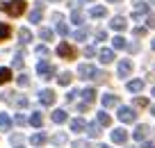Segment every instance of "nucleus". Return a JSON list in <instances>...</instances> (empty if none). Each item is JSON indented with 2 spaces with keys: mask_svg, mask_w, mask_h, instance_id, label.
<instances>
[{
  "mask_svg": "<svg viewBox=\"0 0 155 148\" xmlns=\"http://www.w3.org/2000/svg\"><path fill=\"white\" fill-rule=\"evenodd\" d=\"M0 9L7 12L9 16H21L25 12V0H12V2H2L0 0Z\"/></svg>",
  "mask_w": 155,
  "mask_h": 148,
  "instance_id": "nucleus-1",
  "label": "nucleus"
},
{
  "mask_svg": "<svg viewBox=\"0 0 155 148\" xmlns=\"http://www.w3.org/2000/svg\"><path fill=\"white\" fill-rule=\"evenodd\" d=\"M37 73L44 77V80H50V77L55 75V66L50 62H46V59H41V62L37 64Z\"/></svg>",
  "mask_w": 155,
  "mask_h": 148,
  "instance_id": "nucleus-2",
  "label": "nucleus"
},
{
  "mask_svg": "<svg viewBox=\"0 0 155 148\" xmlns=\"http://www.w3.org/2000/svg\"><path fill=\"white\" fill-rule=\"evenodd\" d=\"M119 121L121 123H135L137 121V114H135V110L132 107H119Z\"/></svg>",
  "mask_w": 155,
  "mask_h": 148,
  "instance_id": "nucleus-3",
  "label": "nucleus"
},
{
  "mask_svg": "<svg viewBox=\"0 0 155 148\" xmlns=\"http://www.w3.org/2000/svg\"><path fill=\"white\" fill-rule=\"evenodd\" d=\"M144 16H148V5H146V2H141V0H135V12H132V18L139 21V18H144Z\"/></svg>",
  "mask_w": 155,
  "mask_h": 148,
  "instance_id": "nucleus-4",
  "label": "nucleus"
},
{
  "mask_svg": "<svg viewBox=\"0 0 155 148\" xmlns=\"http://www.w3.org/2000/svg\"><path fill=\"white\" fill-rule=\"evenodd\" d=\"M78 75L82 77V80H89V77L96 75V66H91V64H80V66H78Z\"/></svg>",
  "mask_w": 155,
  "mask_h": 148,
  "instance_id": "nucleus-5",
  "label": "nucleus"
},
{
  "mask_svg": "<svg viewBox=\"0 0 155 148\" xmlns=\"http://www.w3.org/2000/svg\"><path fill=\"white\" fill-rule=\"evenodd\" d=\"M39 103H41V105H53L55 103V91L53 89H44V91H39Z\"/></svg>",
  "mask_w": 155,
  "mask_h": 148,
  "instance_id": "nucleus-6",
  "label": "nucleus"
},
{
  "mask_svg": "<svg viewBox=\"0 0 155 148\" xmlns=\"http://www.w3.org/2000/svg\"><path fill=\"white\" fill-rule=\"evenodd\" d=\"M57 55L59 57H66V59H73L75 57V50H73V46H68V43H59L57 46Z\"/></svg>",
  "mask_w": 155,
  "mask_h": 148,
  "instance_id": "nucleus-7",
  "label": "nucleus"
},
{
  "mask_svg": "<svg viewBox=\"0 0 155 148\" xmlns=\"http://www.w3.org/2000/svg\"><path fill=\"white\" fill-rule=\"evenodd\" d=\"M44 16V2H34V9L30 12V23H39Z\"/></svg>",
  "mask_w": 155,
  "mask_h": 148,
  "instance_id": "nucleus-8",
  "label": "nucleus"
},
{
  "mask_svg": "<svg viewBox=\"0 0 155 148\" xmlns=\"http://www.w3.org/2000/svg\"><path fill=\"white\" fill-rule=\"evenodd\" d=\"M112 141H114V143H126V141H128V132H126L123 128L112 130Z\"/></svg>",
  "mask_w": 155,
  "mask_h": 148,
  "instance_id": "nucleus-9",
  "label": "nucleus"
},
{
  "mask_svg": "<svg viewBox=\"0 0 155 148\" xmlns=\"http://www.w3.org/2000/svg\"><path fill=\"white\" fill-rule=\"evenodd\" d=\"M130 73H132V62H130V59H121V62H119V75L128 77Z\"/></svg>",
  "mask_w": 155,
  "mask_h": 148,
  "instance_id": "nucleus-10",
  "label": "nucleus"
},
{
  "mask_svg": "<svg viewBox=\"0 0 155 148\" xmlns=\"http://www.w3.org/2000/svg\"><path fill=\"white\" fill-rule=\"evenodd\" d=\"M101 103H103V107H105V110H107V107H116V105H119V96L105 94V96L101 98Z\"/></svg>",
  "mask_w": 155,
  "mask_h": 148,
  "instance_id": "nucleus-11",
  "label": "nucleus"
},
{
  "mask_svg": "<svg viewBox=\"0 0 155 148\" xmlns=\"http://www.w3.org/2000/svg\"><path fill=\"white\" fill-rule=\"evenodd\" d=\"M110 28L116 30V32H121V30L128 28V23H126V18H123V16H114V18H112V23H110Z\"/></svg>",
  "mask_w": 155,
  "mask_h": 148,
  "instance_id": "nucleus-12",
  "label": "nucleus"
},
{
  "mask_svg": "<svg viewBox=\"0 0 155 148\" xmlns=\"http://www.w3.org/2000/svg\"><path fill=\"white\" fill-rule=\"evenodd\" d=\"M46 141H48V134L46 132H34L32 137H30V143H32V146H44Z\"/></svg>",
  "mask_w": 155,
  "mask_h": 148,
  "instance_id": "nucleus-13",
  "label": "nucleus"
},
{
  "mask_svg": "<svg viewBox=\"0 0 155 148\" xmlns=\"http://www.w3.org/2000/svg\"><path fill=\"white\" fill-rule=\"evenodd\" d=\"M98 57H101V64H110V62H114V50L103 48L101 53H98Z\"/></svg>",
  "mask_w": 155,
  "mask_h": 148,
  "instance_id": "nucleus-14",
  "label": "nucleus"
},
{
  "mask_svg": "<svg viewBox=\"0 0 155 148\" xmlns=\"http://www.w3.org/2000/svg\"><path fill=\"white\" fill-rule=\"evenodd\" d=\"M132 137H135L137 141H144V139L148 137V125H137V130H135Z\"/></svg>",
  "mask_w": 155,
  "mask_h": 148,
  "instance_id": "nucleus-15",
  "label": "nucleus"
},
{
  "mask_svg": "<svg viewBox=\"0 0 155 148\" xmlns=\"http://www.w3.org/2000/svg\"><path fill=\"white\" fill-rule=\"evenodd\" d=\"M126 87H128V91H132V94H139V91L144 89V80H130Z\"/></svg>",
  "mask_w": 155,
  "mask_h": 148,
  "instance_id": "nucleus-16",
  "label": "nucleus"
},
{
  "mask_svg": "<svg viewBox=\"0 0 155 148\" xmlns=\"http://www.w3.org/2000/svg\"><path fill=\"white\" fill-rule=\"evenodd\" d=\"M9 128H12V119H9V114L0 112V130H2V132H7Z\"/></svg>",
  "mask_w": 155,
  "mask_h": 148,
  "instance_id": "nucleus-17",
  "label": "nucleus"
},
{
  "mask_svg": "<svg viewBox=\"0 0 155 148\" xmlns=\"http://www.w3.org/2000/svg\"><path fill=\"white\" fill-rule=\"evenodd\" d=\"M87 134L91 139H98V137H101V125H98V123H89L87 125Z\"/></svg>",
  "mask_w": 155,
  "mask_h": 148,
  "instance_id": "nucleus-18",
  "label": "nucleus"
},
{
  "mask_svg": "<svg viewBox=\"0 0 155 148\" xmlns=\"http://www.w3.org/2000/svg\"><path fill=\"white\" fill-rule=\"evenodd\" d=\"M30 125H34V128H41V125H44V116H41V112H32V116H30Z\"/></svg>",
  "mask_w": 155,
  "mask_h": 148,
  "instance_id": "nucleus-19",
  "label": "nucleus"
},
{
  "mask_svg": "<svg viewBox=\"0 0 155 148\" xmlns=\"http://www.w3.org/2000/svg\"><path fill=\"white\" fill-rule=\"evenodd\" d=\"M71 130L73 132H82V130H87V123H84L82 119H73L71 121Z\"/></svg>",
  "mask_w": 155,
  "mask_h": 148,
  "instance_id": "nucleus-20",
  "label": "nucleus"
},
{
  "mask_svg": "<svg viewBox=\"0 0 155 148\" xmlns=\"http://www.w3.org/2000/svg\"><path fill=\"white\" fill-rule=\"evenodd\" d=\"M66 132H57V134H53L50 137V143H55V146H62V143H66Z\"/></svg>",
  "mask_w": 155,
  "mask_h": 148,
  "instance_id": "nucleus-21",
  "label": "nucleus"
},
{
  "mask_svg": "<svg viewBox=\"0 0 155 148\" xmlns=\"http://www.w3.org/2000/svg\"><path fill=\"white\" fill-rule=\"evenodd\" d=\"M18 39H21V43H30L32 41V32H30L28 28H21L18 30Z\"/></svg>",
  "mask_w": 155,
  "mask_h": 148,
  "instance_id": "nucleus-22",
  "label": "nucleus"
},
{
  "mask_svg": "<svg viewBox=\"0 0 155 148\" xmlns=\"http://www.w3.org/2000/svg\"><path fill=\"white\" fill-rule=\"evenodd\" d=\"M112 46H114L116 50H126L128 43H126V39H123V37H114V39H112Z\"/></svg>",
  "mask_w": 155,
  "mask_h": 148,
  "instance_id": "nucleus-23",
  "label": "nucleus"
},
{
  "mask_svg": "<svg viewBox=\"0 0 155 148\" xmlns=\"http://www.w3.org/2000/svg\"><path fill=\"white\" fill-rule=\"evenodd\" d=\"M39 37L44 39V41H53L55 32H53V30H50V28H41V30H39Z\"/></svg>",
  "mask_w": 155,
  "mask_h": 148,
  "instance_id": "nucleus-24",
  "label": "nucleus"
},
{
  "mask_svg": "<svg viewBox=\"0 0 155 148\" xmlns=\"http://www.w3.org/2000/svg\"><path fill=\"white\" fill-rule=\"evenodd\" d=\"M105 14H107L105 7H91V12H89V16H91V18H103Z\"/></svg>",
  "mask_w": 155,
  "mask_h": 148,
  "instance_id": "nucleus-25",
  "label": "nucleus"
},
{
  "mask_svg": "<svg viewBox=\"0 0 155 148\" xmlns=\"http://www.w3.org/2000/svg\"><path fill=\"white\" fill-rule=\"evenodd\" d=\"M71 80H73V75H71V73H68V71H64V73H59V77H57V82H59V84H62V87H66V84H71Z\"/></svg>",
  "mask_w": 155,
  "mask_h": 148,
  "instance_id": "nucleus-26",
  "label": "nucleus"
},
{
  "mask_svg": "<svg viewBox=\"0 0 155 148\" xmlns=\"http://www.w3.org/2000/svg\"><path fill=\"white\" fill-rule=\"evenodd\" d=\"M110 123H112V116L107 114L105 110H103V112H98V125H110Z\"/></svg>",
  "mask_w": 155,
  "mask_h": 148,
  "instance_id": "nucleus-27",
  "label": "nucleus"
},
{
  "mask_svg": "<svg viewBox=\"0 0 155 148\" xmlns=\"http://www.w3.org/2000/svg\"><path fill=\"white\" fill-rule=\"evenodd\" d=\"M12 34V28L7 23H0V41H5V39H9Z\"/></svg>",
  "mask_w": 155,
  "mask_h": 148,
  "instance_id": "nucleus-28",
  "label": "nucleus"
},
{
  "mask_svg": "<svg viewBox=\"0 0 155 148\" xmlns=\"http://www.w3.org/2000/svg\"><path fill=\"white\" fill-rule=\"evenodd\" d=\"M53 121L55 123H64V121H66V112L64 110H55L53 112Z\"/></svg>",
  "mask_w": 155,
  "mask_h": 148,
  "instance_id": "nucleus-29",
  "label": "nucleus"
},
{
  "mask_svg": "<svg viewBox=\"0 0 155 148\" xmlns=\"http://www.w3.org/2000/svg\"><path fill=\"white\" fill-rule=\"evenodd\" d=\"M82 98H84V103H91L94 98H96V89H91V87H89V89H84V91H82Z\"/></svg>",
  "mask_w": 155,
  "mask_h": 148,
  "instance_id": "nucleus-30",
  "label": "nucleus"
},
{
  "mask_svg": "<svg viewBox=\"0 0 155 148\" xmlns=\"http://www.w3.org/2000/svg\"><path fill=\"white\" fill-rule=\"evenodd\" d=\"M9 80H12V71L9 68H0V84H5Z\"/></svg>",
  "mask_w": 155,
  "mask_h": 148,
  "instance_id": "nucleus-31",
  "label": "nucleus"
},
{
  "mask_svg": "<svg viewBox=\"0 0 155 148\" xmlns=\"http://www.w3.org/2000/svg\"><path fill=\"white\" fill-rule=\"evenodd\" d=\"M73 37H75L78 41H84V39L89 37V30H87V28H80V30H78L75 34H73Z\"/></svg>",
  "mask_w": 155,
  "mask_h": 148,
  "instance_id": "nucleus-32",
  "label": "nucleus"
},
{
  "mask_svg": "<svg viewBox=\"0 0 155 148\" xmlns=\"http://www.w3.org/2000/svg\"><path fill=\"white\" fill-rule=\"evenodd\" d=\"M14 123H16V125H28L30 119H28L25 114H16V116H14Z\"/></svg>",
  "mask_w": 155,
  "mask_h": 148,
  "instance_id": "nucleus-33",
  "label": "nucleus"
},
{
  "mask_svg": "<svg viewBox=\"0 0 155 148\" xmlns=\"http://www.w3.org/2000/svg\"><path fill=\"white\" fill-rule=\"evenodd\" d=\"M71 21H73V23H78V25H80V23H82V21H84L82 12H78V9H73V14H71Z\"/></svg>",
  "mask_w": 155,
  "mask_h": 148,
  "instance_id": "nucleus-34",
  "label": "nucleus"
},
{
  "mask_svg": "<svg viewBox=\"0 0 155 148\" xmlns=\"http://www.w3.org/2000/svg\"><path fill=\"white\" fill-rule=\"evenodd\" d=\"M14 100H16V107H21V110L30 105V100H28V98H25V96H18V98H14Z\"/></svg>",
  "mask_w": 155,
  "mask_h": 148,
  "instance_id": "nucleus-35",
  "label": "nucleus"
},
{
  "mask_svg": "<svg viewBox=\"0 0 155 148\" xmlns=\"http://www.w3.org/2000/svg\"><path fill=\"white\" fill-rule=\"evenodd\" d=\"M14 68H23V53H16V57H14Z\"/></svg>",
  "mask_w": 155,
  "mask_h": 148,
  "instance_id": "nucleus-36",
  "label": "nucleus"
},
{
  "mask_svg": "<svg viewBox=\"0 0 155 148\" xmlns=\"http://www.w3.org/2000/svg\"><path fill=\"white\" fill-rule=\"evenodd\" d=\"M16 82H18V87H28V84H30V77L25 75V73H21V75H18V80H16Z\"/></svg>",
  "mask_w": 155,
  "mask_h": 148,
  "instance_id": "nucleus-37",
  "label": "nucleus"
},
{
  "mask_svg": "<svg viewBox=\"0 0 155 148\" xmlns=\"http://www.w3.org/2000/svg\"><path fill=\"white\" fill-rule=\"evenodd\" d=\"M57 32L62 34V37H68V28H66L64 23H57Z\"/></svg>",
  "mask_w": 155,
  "mask_h": 148,
  "instance_id": "nucleus-38",
  "label": "nucleus"
},
{
  "mask_svg": "<svg viewBox=\"0 0 155 148\" xmlns=\"http://www.w3.org/2000/svg\"><path fill=\"white\" fill-rule=\"evenodd\" d=\"M146 105H148L146 98H141V96H139V98H135V107H146Z\"/></svg>",
  "mask_w": 155,
  "mask_h": 148,
  "instance_id": "nucleus-39",
  "label": "nucleus"
},
{
  "mask_svg": "<svg viewBox=\"0 0 155 148\" xmlns=\"http://www.w3.org/2000/svg\"><path fill=\"white\" fill-rule=\"evenodd\" d=\"M89 143L84 141V139H78V141H73V148H87Z\"/></svg>",
  "mask_w": 155,
  "mask_h": 148,
  "instance_id": "nucleus-40",
  "label": "nucleus"
},
{
  "mask_svg": "<svg viewBox=\"0 0 155 148\" xmlns=\"http://www.w3.org/2000/svg\"><path fill=\"white\" fill-rule=\"evenodd\" d=\"M96 39H98V41H105V39H107V32H105V30H98V32H96Z\"/></svg>",
  "mask_w": 155,
  "mask_h": 148,
  "instance_id": "nucleus-41",
  "label": "nucleus"
},
{
  "mask_svg": "<svg viewBox=\"0 0 155 148\" xmlns=\"http://www.w3.org/2000/svg\"><path fill=\"white\" fill-rule=\"evenodd\" d=\"M37 55H48V48L46 46H37Z\"/></svg>",
  "mask_w": 155,
  "mask_h": 148,
  "instance_id": "nucleus-42",
  "label": "nucleus"
},
{
  "mask_svg": "<svg viewBox=\"0 0 155 148\" xmlns=\"http://www.w3.org/2000/svg\"><path fill=\"white\" fill-rule=\"evenodd\" d=\"M146 34V28H135V37H144Z\"/></svg>",
  "mask_w": 155,
  "mask_h": 148,
  "instance_id": "nucleus-43",
  "label": "nucleus"
},
{
  "mask_svg": "<svg viewBox=\"0 0 155 148\" xmlns=\"http://www.w3.org/2000/svg\"><path fill=\"white\" fill-rule=\"evenodd\" d=\"M23 141V137H21V134H12V143H21Z\"/></svg>",
  "mask_w": 155,
  "mask_h": 148,
  "instance_id": "nucleus-44",
  "label": "nucleus"
},
{
  "mask_svg": "<svg viewBox=\"0 0 155 148\" xmlns=\"http://www.w3.org/2000/svg\"><path fill=\"white\" fill-rule=\"evenodd\" d=\"M146 23H148V28H155V16L148 14V18H146Z\"/></svg>",
  "mask_w": 155,
  "mask_h": 148,
  "instance_id": "nucleus-45",
  "label": "nucleus"
},
{
  "mask_svg": "<svg viewBox=\"0 0 155 148\" xmlns=\"http://www.w3.org/2000/svg\"><path fill=\"white\" fill-rule=\"evenodd\" d=\"M84 55H87V57H91V55H96V50L89 46V48H84Z\"/></svg>",
  "mask_w": 155,
  "mask_h": 148,
  "instance_id": "nucleus-46",
  "label": "nucleus"
},
{
  "mask_svg": "<svg viewBox=\"0 0 155 148\" xmlns=\"http://www.w3.org/2000/svg\"><path fill=\"white\" fill-rule=\"evenodd\" d=\"M126 50H130V53H137V50H139V46H137V43H130Z\"/></svg>",
  "mask_w": 155,
  "mask_h": 148,
  "instance_id": "nucleus-47",
  "label": "nucleus"
},
{
  "mask_svg": "<svg viewBox=\"0 0 155 148\" xmlns=\"http://www.w3.org/2000/svg\"><path fill=\"white\" fill-rule=\"evenodd\" d=\"M75 96H78V91H68V96H66V100H68V103H71V100H73V98H75Z\"/></svg>",
  "mask_w": 155,
  "mask_h": 148,
  "instance_id": "nucleus-48",
  "label": "nucleus"
},
{
  "mask_svg": "<svg viewBox=\"0 0 155 148\" xmlns=\"http://www.w3.org/2000/svg\"><path fill=\"white\" fill-rule=\"evenodd\" d=\"M141 148H155V143H150V141H144V143H141Z\"/></svg>",
  "mask_w": 155,
  "mask_h": 148,
  "instance_id": "nucleus-49",
  "label": "nucleus"
},
{
  "mask_svg": "<svg viewBox=\"0 0 155 148\" xmlns=\"http://www.w3.org/2000/svg\"><path fill=\"white\" fill-rule=\"evenodd\" d=\"M107 2H121V0H107Z\"/></svg>",
  "mask_w": 155,
  "mask_h": 148,
  "instance_id": "nucleus-50",
  "label": "nucleus"
},
{
  "mask_svg": "<svg viewBox=\"0 0 155 148\" xmlns=\"http://www.w3.org/2000/svg\"><path fill=\"white\" fill-rule=\"evenodd\" d=\"M150 112H153V114H155V105H153V107H150Z\"/></svg>",
  "mask_w": 155,
  "mask_h": 148,
  "instance_id": "nucleus-51",
  "label": "nucleus"
},
{
  "mask_svg": "<svg viewBox=\"0 0 155 148\" xmlns=\"http://www.w3.org/2000/svg\"><path fill=\"white\" fill-rule=\"evenodd\" d=\"M153 50H155V39H153Z\"/></svg>",
  "mask_w": 155,
  "mask_h": 148,
  "instance_id": "nucleus-52",
  "label": "nucleus"
},
{
  "mask_svg": "<svg viewBox=\"0 0 155 148\" xmlns=\"http://www.w3.org/2000/svg\"><path fill=\"white\" fill-rule=\"evenodd\" d=\"M101 148H112V146H101Z\"/></svg>",
  "mask_w": 155,
  "mask_h": 148,
  "instance_id": "nucleus-53",
  "label": "nucleus"
},
{
  "mask_svg": "<svg viewBox=\"0 0 155 148\" xmlns=\"http://www.w3.org/2000/svg\"><path fill=\"white\" fill-rule=\"evenodd\" d=\"M50 2H57V0H50Z\"/></svg>",
  "mask_w": 155,
  "mask_h": 148,
  "instance_id": "nucleus-54",
  "label": "nucleus"
},
{
  "mask_svg": "<svg viewBox=\"0 0 155 148\" xmlns=\"http://www.w3.org/2000/svg\"><path fill=\"white\" fill-rule=\"evenodd\" d=\"M87 2H94V0H87Z\"/></svg>",
  "mask_w": 155,
  "mask_h": 148,
  "instance_id": "nucleus-55",
  "label": "nucleus"
},
{
  "mask_svg": "<svg viewBox=\"0 0 155 148\" xmlns=\"http://www.w3.org/2000/svg\"><path fill=\"white\" fill-rule=\"evenodd\" d=\"M16 148H23V146H16Z\"/></svg>",
  "mask_w": 155,
  "mask_h": 148,
  "instance_id": "nucleus-56",
  "label": "nucleus"
},
{
  "mask_svg": "<svg viewBox=\"0 0 155 148\" xmlns=\"http://www.w3.org/2000/svg\"><path fill=\"white\" fill-rule=\"evenodd\" d=\"M153 96H155V89H153Z\"/></svg>",
  "mask_w": 155,
  "mask_h": 148,
  "instance_id": "nucleus-57",
  "label": "nucleus"
},
{
  "mask_svg": "<svg viewBox=\"0 0 155 148\" xmlns=\"http://www.w3.org/2000/svg\"><path fill=\"white\" fill-rule=\"evenodd\" d=\"M150 2H155V0H150Z\"/></svg>",
  "mask_w": 155,
  "mask_h": 148,
  "instance_id": "nucleus-58",
  "label": "nucleus"
}]
</instances>
